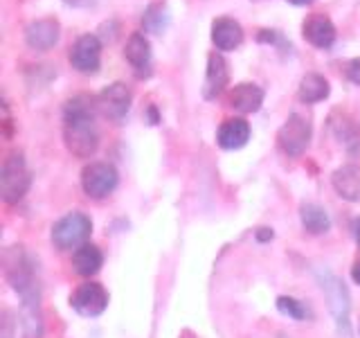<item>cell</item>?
Returning a JSON list of instances; mask_svg holds the SVG:
<instances>
[{
	"label": "cell",
	"instance_id": "obj_27",
	"mask_svg": "<svg viewBox=\"0 0 360 338\" xmlns=\"http://www.w3.org/2000/svg\"><path fill=\"white\" fill-rule=\"evenodd\" d=\"M65 5H72V7H90L95 0H63Z\"/></svg>",
	"mask_w": 360,
	"mask_h": 338
},
{
	"label": "cell",
	"instance_id": "obj_26",
	"mask_svg": "<svg viewBox=\"0 0 360 338\" xmlns=\"http://www.w3.org/2000/svg\"><path fill=\"white\" fill-rule=\"evenodd\" d=\"M257 239H259V242L273 239V230H270V228H259V230H257Z\"/></svg>",
	"mask_w": 360,
	"mask_h": 338
},
{
	"label": "cell",
	"instance_id": "obj_2",
	"mask_svg": "<svg viewBox=\"0 0 360 338\" xmlns=\"http://www.w3.org/2000/svg\"><path fill=\"white\" fill-rule=\"evenodd\" d=\"M32 185V174L20 151H11L0 169V196L5 203H18L27 194Z\"/></svg>",
	"mask_w": 360,
	"mask_h": 338
},
{
	"label": "cell",
	"instance_id": "obj_1",
	"mask_svg": "<svg viewBox=\"0 0 360 338\" xmlns=\"http://www.w3.org/2000/svg\"><path fill=\"white\" fill-rule=\"evenodd\" d=\"M97 97L86 93L75 95L63 106V142L75 158H90L99 146L97 131Z\"/></svg>",
	"mask_w": 360,
	"mask_h": 338
},
{
	"label": "cell",
	"instance_id": "obj_13",
	"mask_svg": "<svg viewBox=\"0 0 360 338\" xmlns=\"http://www.w3.org/2000/svg\"><path fill=\"white\" fill-rule=\"evenodd\" d=\"M228 84H230V65L225 61V56L221 52H210L205 82H202V97L217 99Z\"/></svg>",
	"mask_w": 360,
	"mask_h": 338
},
{
	"label": "cell",
	"instance_id": "obj_15",
	"mask_svg": "<svg viewBox=\"0 0 360 338\" xmlns=\"http://www.w3.org/2000/svg\"><path fill=\"white\" fill-rule=\"evenodd\" d=\"M212 43L217 45V50L232 52L243 43V27L239 20L230 16L214 18L212 23Z\"/></svg>",
	"mask_w": 360,
	"mask_h": 338
},
{
	"label": "cell",
	"instance_id": "obj_22",
	"mask_svg": "<svg viewBox=\"0 0 360 338\" xmlns=\"http://www.w3.org/2000/svg\"><path fill=\"white\" fill-rule=\"evenodd\" d=\"M172 25V14H169V7L165 3H151L144 9L142 14V27L149 34H165L167 27Z\"/></svg>",
	"mask_w": 360,
	"mask_h": 338
},
{
	"label": "cell",
	"instance_id": "obj_5",
	"mask_svg": "<svg viewBox=\"0 0 360 338\" xmlns=\"http://www.w3.org/2000/svg\"><path fill=\"white\" fill-rule=\"evenodd\" d=\"M311 133H313L311 122L304 115H300V113H290L288 120L281 124V129L277 131V144L286 156L300 158L309 149Z\"/></svg>",
	"mask_w": 360,
	"mask_h": 338
},
{
	"label": "cell",
	"instance_id": "obj_14",
	"mask_svg": "<svg viewBox=\"0 0 360 338\" xmlns=\"http://www.w3.org/2000/svg\"><path fill=\"white\" fill-rule=\"evenodd\" d=\"M302 37L307 39L313 48L318 50H329L335 43V25L326 14H311L302 23Z\"/></svg>",
	"mask_w": 360,
	"mask_h": 338
},
{
	"label": "cell",
	"instance_id": "obj_29",
	"mask_svg": "<svg viewBox=\"0 0 360 338\" xmlns=\"http://www.w3.org/2000/svg\"><path fill=\"white\" fill-rule=\"evenodd\" d=\"M352 277H354V282L356 284H360V259L354 264V268H352Z\"/></svg>",
	"mask_w": 360,
	"mask_h": 338
},
{
	"label": "cell",
	"instance_id": "obj_16",
	"mask_svg": "<svg viewBox=\"0 0 360 338\" xmlns=\"http://www.w3.org/2000/svg\"><path fill=\"white\" fill-rule=\"evenodd\" d=\"M248 140H250V124H248L243 118H230L219 127L217 142L225 151L241 149V146L248 144Z\"/></svg>",
	"mask_w": 360,
	"mask_h": 338
},
{
	"label": "cell",
	"instance_id": "obj_19",
	"mask_svg": "<svg viewBox=\"0 0 360 338\" xmlns=\"http://www.w3.org/2000/svg\"><path fill=\"white\" fill-rule=\"evenodd\" d=\"M331 93V86L326 82V77L320 73H307L300 79V88H297V97L304 104H318V101L326 99Z\"/></svg>",
	"mask_w": 360,
	"mask_h": 338
},
{
	"label": "cell",
	"instance_id": "obj_12",
	"mask_svg": "<svg viewBox=\"0 0 360 338\" xmlns=\"http://www.w3.org/2000/svg\"><path fill=\"white\" fill-rule=\"evenodd\" d=\"M59 39H61V23L52 16L32 20L25 27V43L37 52L52 50L59 43Z\"/></svg>",
	"mask_w": 360,
	"mask_h": 338
},
{
	"label": "cell",
	"instance_id": "obj_10",
	"mask_svg": "<svg viewBox=\"0 0 360 338\" xmlns=\"http://www.w3.org/2000/svg\"><path fill=\"white\" fill-rule=\"evenodd\" d=\"M124 56L131 63L133 73L138 79H149L153 73V50H151V41L146 39L144 32H133L127 48H124Z\"/></svg>",
	"mask_w": 360,
	"mask_h": 338
},
{
	"label": "cell",
	"instance_id": "obj_7",
	"mask_svg": "<svg viewBox=\"0 0 360 338\" xmlns=\"http://www.w3.org/2000/svg\"><path fill=\"white\" fill-rule=\"evenodd\" d=\"M120 183L117 169L110 163H90L82 172V187L90 199H106Z\"/></svg>",
	"mask_w": 360,
	"mask_h": 338
},
{
	"label": "cell",
	"instance_id": "obj_6",
	"mask_svg": "<svg viewBox=\"0 0 360 338\" xmlns=\"http://www.w3.org/2000/svg\"><path fill=\"white\" fill-rule=\"evenodd\" d=\"M20 296V332L22 338H43V311L39 282L18 291Z\"/></svg>",
	"mask_w": 360,
	"mask_h": 338
},
{
	"label": "cell",
	"instance_id": "obj_30",
	"mask_svg": "<svg viewBox=\"0 0 360 338\" xmlns=\"http://www.w3.org/2000/svg\"><path fill=\"white\" fill-rule=\"evenodd\" d=\"M286 3L295 5V7H309V5H313V3H315V0H286Z\"/></svg>",
	"mask_w": 360,
	"mask_h": 338
},
{
	"label": "cell",
	"instance_id": "obj_31",
	"mask_svg": "<svg viewBox=\"0 0 360 338\" xmlns=\"http://www.w3.org/2000/svg\"><path fill=\"white\" fill-rule=\"evenodd\" d=\"M354 234H356V242H358V246H360V219L354 223Z\"/></svg>",
	"mask_w": 360,
	"mask_h": 338
},
{
	"label": "cell",
	"instance_id": "obj_20",
	"mask_svg": "<svg viewBox=\"0 0 360 338\" xmlns=\"http://www.w3.org/2000/svg\"><path fill=\"white\" fill-rule=\"evenodd\" d=\"M101 264H104V255H101V251L93 244H84L82 248H77L72 253V268L77 275H84V277L95 275L101 268Z\"/></svg>",
	"mask_w": 360,
	"mask_h": 338
},
{
	"label": "cell",
	"instance_id": "obj_28",
	"mask_svg": "<svg viewBox=\"0 0 360 338\" xmlns=\"http://www.w3.org/2000/svg\"><path fill=\"white\" fill-rule=\"evenodd\" d=\"M160 122V115H158L155 106H149V124H158Z\"/></svg>",
	"mask_w": 360,
	"mask_h": 338
},
{
	"label": "cell",
	"instance_id": "obj_8",
	"mask_svg": "<svg viewBox=\"0 0 360 338\" xmlns=\"http://www.w3.org/2000/svg\"><path fill=\"white\" fill-rule=\"evenodd\" d=\"M72 68L82 75H97L101 65V41L97 34H82L70 52H68Z\"/></svg>",
	"mask_w": 360,
	"mask_h": 338
},
{
	"label": "cell",
	"instance_id": "obj_9",
	"mask_svg": "<svg viewBox=\"0 0 360 338\" xmlns=\"http://www.w3.org/2000/svg\"><path fill=\"white\" fill-rule=\"evenodd\" d=\"M131 104H133V93H131V88L127 84H122V82L106 86L97 95L99 113L104 118H108L110 122H117V124L129 115Z\"/></svg>",
	"mask_w": 360,
	"mask_h": 338
},
{
	"label": "cell",
	"instance_id": "obj_24",
	"mask_svg": "<svg viewBox=\"0 0 360 338\" xmlns=\"http://www.w3.org/2000/svg\"><path fill=\"white\" fill-rule=\"evenodd\" d=\"M277 309L284 313V315H288V318H292V320H307L309 315H311L307 304L295 300V298H290V296L277 298Z\"/></svg>",
	"mask_w": 360,
	"mask_h": 338
},
{
	"label": "cell",
	"instance_id": "obj_11",
	"mask_svg": "<svg viewBox=\"0 0 360 338\" xmlns=\"http://www.w3.org/2000/svg\"><path fill=\"white\" fill-rule=\"evenodd\" d=\"M70 307L77 313L93 318V315L104 313V309L108 307V293L97 282H86L70 296Z\"/></svg>",
	"mask_w": 360,
	"mask_h": 338
},
{
	"label": "cell",
	"instance_id": "obj_25",
	"mask_svg": "<svg viewBox=\"0 0 360 338\" xmlns=\"http://www.w3.org/2000/svg\"><path fill=\"white\" fill-rule=\"evenodd\" d=\"M347 79L354 86L360 88V56H356V59H352V61L347 63Z\"/></svg>",
	"mask_w": 360,
	"mask_h": 338
},
{
	"label": "cell",
	"instance_id": "obj_17",
	"mask_svg": "<svg viewBox=\"0 0 360 338\" xmlns=\"http://www.w3.org/2000/svg\"><path fill=\"white\" fill-rule=\"evenodd\" d=\"M264 88L257 86V84H250V82H243V84H236L232 88L230 93V106L234 111L243 113V115H248V113H257L259 108H262L264 104Z\"/></svg>",
	"mask_w": 360,
	"mask_h": 338
},
{
	"label": "cell",
	"instance_id": "obj_18",
	"mask_svg": "<svg viewBox=\"0 0 360 338\" xmlns=\"http://www.w3.org/2000/svg\"><path fill=\"white\" fill-rule=\"evenodd\" d=\"M333 189L338 192V196H342L345 201H360V167L356 165H345L338 167L331 176Z\"/></svg>",
	"mask_w": 360,
	"mask_h": 338
},
{
	"label": "cell",
	"instance_id": "obj_21",
	"mask_svg": "<svg viewBox=\"0 0 360 338\" xmlns=\"http://www.w3.org/2000/svg\"><path fill=\"white\" fill-rule=\"evenodd\" d=\"M300 219H302L304 230L311 232V234H324L331 228L329 212L320 206H315V203H304V206L300 208Z\"/></svg>",
	"mask_w": 360,
	"mask_h": 338
},
{
	"label": "cell",
	"instance_id": "obj_3",
	"mask_svg": "<svg viewBox=\"0 0 360 338\" xmlns=\"http://www.w3.org/2000/svg\"><path fill=\"white\" fill-rule=\"evenodd\" d=\"M318 282L320 289L324 291L326 300H329V309L333 313V320L338 332L345 338L352 336V325H349V311H352V302H349V291L345 287V282L333 275L331 270H318Z\"/></svg>",
	"mask_w": 360,
	"mask_h": 338
},
{
	"label": "cell",
	"instance_id": "obj_23",
	"mask_svg": "<svg viewBox=\"0 0 360 338\" xmlns=\"http://www.w3.org/2000/svg\"><path fill=\"white\" fill-rule=\"evenodd\" d=\"M331 129L335 133V138L340 140V144L347 146V151H360V124H356L354 120H347L342 115L340 122H333L331 120Z\"/></svg>",
	"mask_w": 360,
	"mask_h": 338
},
{
	"label": "cell",
	"instance_id": "obj_4",
	"mask_svg": "<svg viewBox=\"0 0 360 338\" xmlns=\"http://www.w3.org/2000/svg\"><path fill=\"white\" fill-rule=\"evenodd\" d=\"M93 232V221L84 212H70L52 225V244L59 251H77Z\"/></svg>",
	"mask_w": 360,
	"mask_h": 338
}]
</instances>
